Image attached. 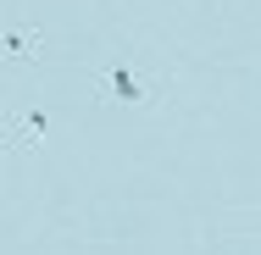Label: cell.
I'll list each match as a JSON object with an SVG mask.
<instances>
[{"label": "cell", "mask_w": 261, "mask_h": 255, "mask_svg": "<svg viewBox=\"0 0 261 255\" xmlns=\"http://www.w3.org/2000/svg\"><path fill=\"white\" fill-rule=\"evenodd\" d=\"M0 50H11V55H34V50H45V34H39V28H11V34L0 39Z\"/></svg>", "instance_id": "obj_1"}]
</instances>
